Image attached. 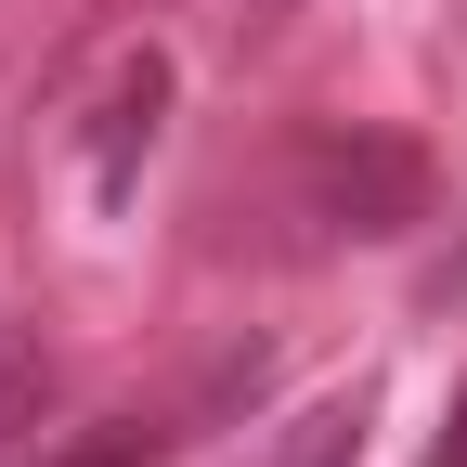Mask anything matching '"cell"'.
Segmentation results:
<instances>
[{
	"instance_id": "1",
	"label": "cell",
	"mask_w": 467,
	"mask_h": 467,
	"mask_svg": "<svg viewBox=\"0 0 467 467\" xmlns=\"http://www.w3.org/2000/svg\"><path fill=\"white\" fill-rule=\"evenodd\" d=\"M299 208L350 247H389V234L429 221V156L402 130H312L299 143Z\"/></svg>"
},
{
	"instance_id": "3",
	"label": "cell",
	"mask_w": 467,
	"mask_h": 467,
	"mask_svg": "<svg viewBox=\"0 0 467 467\" xmlns=\"http://www.w3.org/2000/svg\"><path fill=\"white\" fill-rule=\"evenodd\" d=\"M337 454H350V416H312V429H299V454H285V467H337Z\"/></svg>"
},
{
	"instance_id": "4",
	"label": "cell",
	"mask_w": 467,
	"mask_h": 467,
	"mask_svg": "<svg viewBox=\"0 0 467 467\" xmlns=\"http://www.w3.org/2000/svg\"><path fill=\"white\" fill-rule=\"evenodd\" d=\"M429 467H467V389H454V416H441V441H429Z\"/></svg>"
},
{
	"instance_id": "2",
	"label": "cell",
	"mask_w": 467,
	"mask_h": 467,
	"mask_svg": "<svg viewBox=\"0 0 467 467\" xmlns=\"http://www.w3.org/2000/svg\"><path fill=\"white\" fill-rule=\"evenodd\" d=\"M156 104H169V66L143 52V66L117 78V104H104V143H91V169H104V195H130V156L156 143Z\"/></svg>"
}]
</instances>
